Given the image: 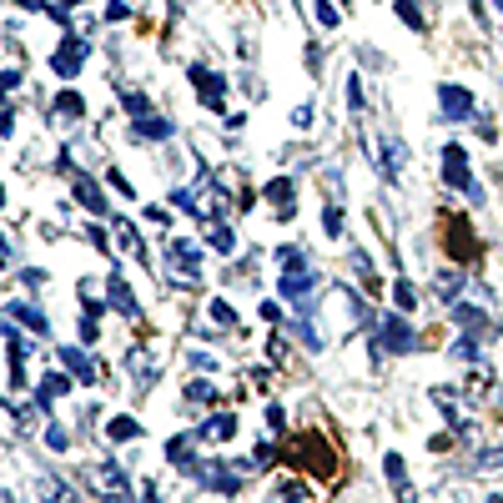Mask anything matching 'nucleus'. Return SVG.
I'll return each instance as SVG.
<instances>
[{
  "label": "nucleus",
  "instance_id": "nucleus-15",
  "mask_svg": "<svg viewBox=\"0 0 503 503\" xmlns=\"http://www.w3.org/2000/svg\"><path fill=\"white\" fill-rule=\"evenodd\" d=\"M162 257H166V262H172L181 277H201V247H197V242H187V237H172V242H166V247H162Z\"/></svg>",
  "mask_w": 503,
  "mask_h": 503
},
{
  "label": "nucleus",
  "instance_id": "nucleus-28",
  "mask_svg": "<svg viewBox=\"0 0 503 503\" xmlns=\"http://www.w3.org/2000/svg\"><path fill=\"white\" fill-rule=\"evenodd\" d=\"M111 232H116V242H121V252H126V257H137V262H146V247H141L137 226L126 222V216H111Z\"/></svg>",
  "mask_w": 503,
  "mask_h": 503
},
{
  "label": "nucleus",
  "instance_id": "nucleus-52",
  "mask_svg": "<svg viewBox=\"0 0 503 503\" xmlns=\"http://www.w3.org/2000/svg\"><path fill=\"white\" fill-rule=\"evenodd\" d=\"M473 126H478V137H483V141H499V126H493L489 116H483V121H478V116H473Z\"/></svg>",
  "mask_w": 503,
  "mask_h": 503
},
{
  "label": "nucleus",
  "instance_id": "nucleus-3",
  "mask_svg": "<svg viewBox=\"0 0 503 503\" xmlns=\"http://www.w3.org/2000/svg\"><path fill=\"white\" fill-rule=\"evenodd\" d=\"M81 483H86L101 503H126V499H131V478H126V468L116 463V458H101V463H91L86 473H81Z\"/></svg>",
  "mask_w": 503,
  "mask_h": 503
},
{
  "label": "nucleus",
  "instance_id": "nucleus-62",
  "mask_svg": "<svg viewBox=\"0 0 503 503\" xmlns=\"http://www.w3.org/2000/svg\"><path fill=\"white\" fill-rule=\"evenodd\" d=\"M499 15H503V0H499Z\"/></svg>",
  "mask_w": 503,
  "mask_h": 503
},
{
  "label": "nucleus",
  "instance_id": "nucleus-16",
  "mask_svg": "<svg viewBox=\"0 0 503 503\" xmlns=\"http://www.w3.org/2000/svg\"><path fill=\"white\" fill-rule=\"evenodd\" d=\"M433 408L453 423V433H473V418L463 413V398H458L453 388H433Z\"/></svg>",
  "mask_w": 503,
  "mask_h": 503
},
{
  "label": "nucleus",
  "instance_id": "nucleus-20",
  "mask_svg": "<svg viewBox=\"0 0 503 503\" xmlns=\"http://www.w3.org/2000/svg\"><path fill=\"white\" fill-rule=\"evenodd\" d=\"M66 393H71V377H66V373H46V377H40L36 402H31V408H36V413L46 418V413H50V402H56V398H66Z\"/></svg>",
  "mask_w": 503,
  "mask_h": 503
},
{
  "label": "nucleus",
  "instance_id": "nucleus-45",
  "mask_svg": "<svg viewBox=\"0 0 503 503\" xmlns=\"http://www.w3.org/2000/svg\"><path fill=\"white\" fill-rule=\"evenodd\" d=\"M473 468H503V448H478L473 453Z\"/></svg>",
  "mask_w": 503,
  "mask_h": 503
},
{
  "label": "nucleus",
  "instance_id": "nucleus-4",
  "mask_svg": "<svg viewBox=\"0 0 503 503\" xmlns=\"http://www.w3.org/2000/svg\"><path fill=\"white\" fill-rule=\"evenodd\" d=\"M247 468H257V463H237V458H232V463H212V458H197V463H191V478H197L201 489L232 499V493H242V473H247Z\"/></svg>",
  "mask_w": 503,
  "mask_h": 503
},
{
  "label": "nucleus",
  "instance_id": "nucleus-34",
  "mask_svg": "<svg viewBox=\"0 0 503 503\" xmlns=\"http://www.w3.org/2000/svg\"><path fill=\"white\" fill-rule=\"evenodd\" d=\"M207 242H212V252H222V257H232V252H237V237H232V226H226V222H212Z\"/></svg>",
  "mask_w": 503,
  "mask_h": 503
},
{
  "label": "nucleus",
  "instance_id": "nucleus-14",
  "mask_svg": "<svg viewBox=\"0 0 503 503\" xmlns=\"http://www.w3.org/2000/svg\"><path fill=\"white\" fill-rule=\"evenodd\" d=\"M443 232H448V252L458 257V262H473V257H483V247H478L468 216H448V222H443Z\"/></svg>",
  "mask_w": 503,
  "mask_h": 503
},
{
  "label": "nucleus",
  "instance_id": "nucleus-21",
  "mask_svg": "<svg viewBox=\"0 0 503 503\" xmlns=\"http://www.w3.org/2000/svg\"><path fill=\"white\" fill-rule=\"evenodd\" d=\"M5 352H11V398L25 388V342L15 332V322H5Z\"/></svg>",
  "mask_w": 503,
  "mask_h": 503
},
{
  "label": "nucleus",
  "instance_id": "nucleus-43",
  "mask_svg": "<svg viewBox=\"0 0 503 503\" xmlns=\"http://www.w3.org/2000/svg\"><path fill=\"white\" fill-rule=\"evenodd\" d=\"M46 448H50V453H66V448H71V433H66L61 423H50V428H46Z\"/></svg>",
  "mask_w": 503,
  "mask_h": 503
},
{
  "label": "nucleus",
  "instance_id": "nucleus-40",
  "mask_svg": "<svg viewBox=\"0 0 503 503\" xmlns=\"http://www.w3.org/2000/svg\"><path fill=\"white\" fill-rule=\"evenodd\" d=\"M367 96H363V75H348V111L352 116H363Z\"/></svg>",
  "mask_w": 503,
  "mask_h": 503
},
{
  "label": "nucleus",
  "instance_id": "nucleus-24",
  "mask_svg": "<svg viewBox=\"0 0 503 503\" xmlns=\"http://www.w3.org/2000/svg\"><path fill=\"white\" fill-rule=\"evenodd\" d=\"M383 176H388V181H402V172H408V146H402L398 137H383Z\"/></svg>",
  "mask_w": 503,
  "mask_h": 503
},
{
  "label": "nucleus",
  "instance_id": "nucleus-41",
  "mask_svg": "<svg viewBox=\"0 0 503 503\" xmlns=\"http://www.w3.org/2000/svg\"><path fill=\"white\" fill-rule=\"evenodd\" d=\"M322 226H327V237H342V201H327L322 207Z\"/></svg>",
  "mask_w": 503,
  "mask_h": 503
},
{
  "label": "nucleus",
  "instance_id": "nucleus-53",
  "mask_svg": "<svg viewBox=\"0 0 503 503\" xmlns=\"http://www.w3.org/2000/svg\"><path fill=\"white\" fill-rule=\"evenodd\" d=\"M292 126H297V131H307V126H313V106H297V111H292Z\"/></svg>",
  "mask_w": 503,
  "mask_h": 503
},
{
  "label": "nucleus",
  "instance_id": "nucleus-49",
  "mask_svg": "<svg viewBox=\"0 0 503 503\" xmlns=\"http://www.w3.org/2000/svg\"><path fill=\"white\" fill-rule=\"evenodd\" d=\"M267 428H272V433L287 428V408H282V402H267Z\"/></svg>",
  "mask_w": 503,
  "mask_h": 503
},
{
  "label": "nucleus",
  "instance_id": "nucleus-6",
  "mask_svg": "<svg viewBox=\"0 0 503 503\" xmlns=\"http://www.w3.org/2000/svg\"><path fill=\"white\" fill-rule=\"evenodd\" d=\"M438 176H443V187L463 191V197H483V191H478V181H473V172H468V151L458 146V141H448V146H443Z\"/></svg>",
  "mask_w": 503,
  "mask_h": 503
},
{
  "label": "nucleus",
  "instance_id": "nucleus-56",
  "mask_svg": "<svg viewBox=\"0 0 503 503\" xmlns=\"http://www.w3.org/2000/svg\"><path fill=\"white\" fill-rule=\"evenodd\" d=\"M111 187H116V191H121V197H126V201L137 197V191H131V181H126V176H121V172H111Z\"/></svg>",
  "mask_w": 503,
  "mask_h": 503
},
{
  "label": "nucleus",
  "instance_id": "nucleus-25",
  "mask_svg": "<svg viewBox=\"0 0 503 503\" xmlns=\"http://www.w3.org/2000/svg\"><path fill=\"white\" fill-rule=\"evenodd\" d=\"M50 116H56V126H71L86 116V101H81V91H61V96L50 101Z\"/></svg>",
  "mask_w": 503,
  "mask_h": 503
},
{
  "label": "nucleus",
  "instance_id": "nucleus-1",
  "mask_svg": "<svg viewBox=\"0 0 503 503\" xmlns=\"http://www.w3.org/2000/svg\"><path fill=\"white\" fill-rule=\"evenodd\" d=\"M282 458H287L292 468H302V473H313L317 483H327V478L338 473V453H332L327 433H317V428L297 433V438H292L287 448H282Z\"/></svg>",
  "mask_w": 503,
  "mask_h": 503
},
{
  "label": "nucleus",
  "instance_id": "nucleus-51",
  "mask_svg": "<svg viewBox=\"0 0 503 503\" xmlns=\"http://www.w3.org/2000/svg\"><path fill=\"white\" fill-rule=\"evenodd\" d=\"M86 242H91L96 252H111V242H106V232H101V226H86Z\"/></svg>",
  "mask_w": 503,
  "mask_h": 503
},
{
  "label": "nucleus",
  "instance_id": "nucleus-10",
  "mask_svg": "<svg viewBox=\"0 0 503 503\" xmlns=\"http://www.w3.org/2000/svg\"><path fill=\"white\" fill-rule=\"evenodd\" d=\"M31 489H36V503H81V493H75L71 478L50 473V468H36V478H31Z\"/></svg>",
  "mask_w": 503,
  "mask_h": 503
},
{
  "label": "nucleus",
  "instance_id": "nucleus-54",
  "mask_svg": "<svg viewBox=\"0 0 503 503\" xmlns=\"http://www.w3.org/2000/svg\"><path fill=\"white\" fill-rule=\"evenodd\" d=\"M428 448H433V453H448L453 448V433H433V438H428Z\"/></svg>",
  "mask_w": 503,
  "mask_h": 503
},
{
  "label": "nucleus",
  "instance_id": "nucleus-32",
  "mask_svg": "<svg viewBox=\"0 0 503 503\" xmlns=\"http://www.w3.org/2000/svg\"><path fill=\"white\" fill-rule=\"evenodd\" d=\"M287 327H292V332H297V338H302V348H307V352H322V332H317V327H313V317H307V313H297Z\"/></svg>",
  "mask_w": 503,
  "mask_h": 503
},
{
  "label": "nucleus",
  "instance_id": "nucleus-22",
  "mask_svg": "<svg viewBox=\"0 0 503 503\" xmlns=\"http://www.w3.org/2000/svg\"><path fill=\"white\" fill-rule=\"evenodd\" d=\"M383 473H388V483H393V499H398V503H418V489L408 483V468H402L398 453H388V458H383Z\"/></svg>",
  "mask_w": 503,
  "mask_h": 503
},
{
  "label": "nucleus",
  "instance_id": "nucleus-37",
  "mask_svg": "<svg viewBox=\"0 0 503 503\" xmlns=\"http://www.w3.org/2000/svg\"><path fill=\"white\" fill-rule=\"evenodd\" d=\"M21 11H40V15H50V21H71V11H61V0H15Z\"/></svg>",
  "mask_w": 503,
  "mask_h": 503
},
{
  "label": "nucleus",
  "instance_id": "nucleus-38",
  "mask_svg": "<svg viewBox=\"0 0 503 503\" xmlns=\"http://www.w3.org/2000/svg\"><path fill=\"white\" fill-rule=\"evenodd\" d=\"M207 317H212V327H216V332H232V327H237V313H232V307H226L222 297H216L212 307H207Z\"/></svg>",
  "mask_w": 503,
  "mask_h": 503
},
{
  "label": "nucleus",
  "instance_id": "nucleus-27",
  "mask_svg": "<svg viewBox=\"0 0 503 503\" xmlns=\"http://www.w3.org/2000/svg\"><path fill=\"white\" fill-rule=\"evenodd\" d=\"M126 373H131V377H137V388H151V383H156V377H162V367H156V363H151V357H146V352H126Z\"/></svg>",
  "mask_w": 503,
  "mask_h": 503
},
{
  "label": "nucleus",
  "instance_id": "nucleus-31",
  "mask_svg": "<svg viewBox=\"0 0 503 503\" xmlns=\"http://www.w3.org/2000/svg\"><path fill=\"white\" fill-rule=\"evenodd\" d=\"M106 438H111V443H137L141 423H137V418H126V413H116L111 423H106Z\"/></svg>",
  "mask_w": 503,
  "mask_h": 503
},
{
  "label": "nucleus",
  "instance_id": "nucleus-11",
  "mask_svg": "<svg viewBox=\"0 0 503 503\" xmlns=\"http://www.w3.org/2000/svg\"><path fill=\"white\" fill-rule=\"evenodd\" d=\"M106 307H111V313H121L126 322H137V327H141V302H137V292H131V282L121 277V267L106 277Z\"/></svg>",
  "mask_w": 503,
  "mask_h": 503
},
{
  "label": "nucleus",
  "instance_id": "nucleus-23",
  "mask_svg": "<svg viewBox=\"0 0 503 503\" xmlns=\"http://www.w3.org/2000/svg\"><path fill=\"white\" fill-rule=\"evenodd\" d=\"M5 317H11V322H25L36 338H50V317L40 313V307H31V302H5Z\"/></svg>",
  "mask_w": 503,
  "mask_h": 503
},
{
  "label": "nucleus",
  "instance_id": "nucleus-19",
  "mask_svg": "<svg viewBox=\"0 0 503 503\" xmlns=\"http://www.w3.org/2000/svg\"><path fill=\"white\" fill-rule=\"evenodd\" d=\"M131 137H137V141H172L176 121H172V116H162V111H151V116H141V121L131 126Z\"/></svg>",
  "mask_w": 503,
  "mask_h": 503
},
{
  "label": "nucleus",
  "instance_id": "nucleus-47",
  "mask_svg": "<svg viewBox=\"0 0 503 503\" xmlns=\"http://www.w3.org/2000/svg\"><path fill=\"white\" fill-rule=\"evenodd\" d=\"M453 357H458V363H478V338H463V342H453Z\"/></svg>",
  "mask_w": 503,
  "mask_h": 503
},
{
  "label": "nucleus",
  "instance_id": "nucleus-42",
  "mask_svg": "<svg viewBox=\"0 0 503 503\" xmlns=\"http://www.w3.org/2000/svg\"><path fill=\"white\" fill-rule=\"evenodd\" d=\"M393 302H398L402 313H413V307H418V292H413V287H408V282L398 277V282H393Z\"/></svg>",
  "mask_w": 503,
  "mask_h": 503
},
{
  "label": "nucleus",
  "instance_id": "nucleus-46",
  "mask_svg": "<svg viewBox=\"0 0 503 503\" xmlns=\"http://www.w3.org/2000/svg\"><path fill=\"white\" fill-rule=\"evenodd\" d=\"M187 363L197 367V373H212V367H216V357H212L207 348H191V352H187Z\"/></svg>",
  "mask_w": 503,
  "mask_h": 503
},
{
  "label": "nucleus",
  "instance_id": "nucleus-12",
  "mask_svg": "<svg viewBox=\"0 0 503 503\" xmlns=\"http://www.w3.org/2000/svg\"><path fill=\"white\" fill-rule=\"evenodd\" d=\"M453 327L463 332V338H499V322H493L483 307H468V302H453Z\"/></svg>",
  "mask_w": 503,
  "mask_h": 503
},
{
  "label": "nucleus",
  "instance_id": "nucleus-35",
  "mask_svg": "<svg viewBox=\"0 0 503 503\" xmlns=\"http://www.w3.org/2000/svg\"><path fill=\"white\" fill-rule=\"evenodd\" d=\"M393 11H398L402 25H413V31H428V15L418 11V0H393Z\"/></svg>",
  "mask_w": 503,
  "mask_h": 503
},
{
  "label": "nucleus",
  "instance_id": "nucleus-60",
  "mask_svg": "<svg viewBox=\"0 0 503 503\" xmlns=\"http://www.w3.org/2000/svg\"><path fill=\"white\" fill-rule=\"evenodd\" d=\"M489 503H503V499H499V493H493V499H489Z\"/></svg>",
  "mask_w": 503,
  "mask_h": 503
},
{
  "label": "nucleus",
  "instance_id": "nucleus-36",
  "mask_svg": "<svg viewBox=\"0 0 503 503\" xmlns=\"http://www.w3.org/2000/svg\"><path fill=\"white\" fill-rule=\"evenodd\" d=\"M313 21L322 25V31H338V25H342V11L332 5V0H313Z\"/></svg>",
  "mask_w": 503,
  "mask_h": 503
},
{
  "label": "nucleus",
  "instance_id": "nucleus-33",
  "mask_svg": "<svg viewBox=\"0 0 503 503\" xmlns=\"http://www.w3.org/2000/svg\"><path fill=\"white\" fill-rule=\"evenodd\" d=\"M116 96H121V106H126L131 116H137V121H141V116H151V111H156L146 91H121V86H116Z\"/></svg>",
  "mask_w": 503,
  "mask_h": 503
},
{
  "label": "nucleus",
  "instance_id": "nucleus-26",
  "mask_svg": "<svg viewBox=\"0 0 503 503\" xmlns=\"http://www.w3.org/2000/svg\"><path fill=\"white\" fill-rule=\"evenodd\" d=\"M197 438H201V443H226V438H237V413H216V418H207Z\"/></svg>",
  "mask_w": 503,
  "mask_h": 503
},
{
  "label": "nucleus",
  "instance_id": "nucleus-58",
  "mask_svg": "<svg viewBox=\"0 0 503 503\" xmlns=\"http://www.w3.org/2000/svg\"><path fill=\"white\" fill-rule=\"evenodd\" d=\"M141 503H162V489H156V483H146V489H141Z\"/></svg>",
  "mask_w": 503,
  "mask_h": 503
},
{
  "label": "nucleus",
  "instance_id": "nucleus-17",
  "mask_svg": "<svg viewBox=\"0 0 503 503\" xmlns=\"http://www.w3.org/2000/svg\"><path fill=\"white\" fill-rule=\"evenodd\" d=\"M262 197L277 207V216H282V222H292V216H297V201H292V197H297V181H292V176H272Z\"/></svg>",
  "mask_w": 503,
  "mask_h": 503
},
{
  "label": "nucleus",
  "instance_id": "nucleus-50",
  "mask_svg": "<svg viewBox=\"0 0 503 503\" xmlns=\"http://www.w3.org/2000/svg\"><path fill=\"white\" fill-rule=\"evenodd\" d=\"M21 287L40 292V287H46V272H36V267H25V272H21Z\"/></svg>",
  "mask_w": 503,
  "mask_h": 503
},
{
  "label": "nucleus",
  "instance_id": "nucleus-18",
  "mask_svg": "<svg viewBox=\"0 0 503 503\" xmlns=\"http://www.w3.org/2000/svg\"><path fill=\"white\" fill-rule=\"evenodd\" d=\"M56 357H61V363H66V373H71L75 383H96V377H101L96 357H91V352H81V348H61V352H56Z\"/></svg>",
  "mask_w": 503,
  "mask_h": 503
},
{
  "label": "nucleus",
  "instance_id": "nucleus-13",
  "mask_svg": "<svg viewBox=\"0 0 503 503\" xmlns=\"http://www.w3.org/2000/svg\"><path fill=\"white\" fill-rule=\"evenodd\" d=\"M191 91H197V101L207 106V111H226V81L216 71H207V66H191Z\"/></svg>",
  "mask_w": 503,
  "mask_h": 503
},
{
  "label": "nucleus",
  "instance_id": "nucleus-39",
  "mask_svg": "<svg viewBox=\"0 0 503 503\" xmlns=\"http://www.w3.org/2000/svg\"><path fill=\"white\" fill-rule=\"evenodd\" d=\"M207 402H216L212 383H187V408H207Z\"/></svg>",
  "mask_w": 503,
  "mask_h": 503
},
{
  "label": "nucleus",
  "instance_id": "nucleus-5",
  "mask_svg": "<svg viewBox=\"0 0 503 503\" xmlns=\"http://www.w3.org/2000/svg\"><path fill=\"white\" fill-rule=\"evenodd\" d=\"M418 348V327L402 317H377L373 327V363H383L388 352H413Z\"/></svg>",
  "mask_w": 503,
  "mask_h": 503
},
{
  "label": "nucleus",
  "instance_id": "nucleus-48",
  "mask_svg": "<svg viewBox=\"0 0 503 503\" xmlns=\"http://www.w3.org/2000/svg\"><path fill=\"white\" fill-rule=\"evenodd\" d=\"M96 338H101V317H96V313H86V317H81V342L91 348Z\"/></svg>",
  "mask_w": 503,
  "mask_h": 503
},
{
  "label": "nucleus",
  "instance_id": "nucleus-8",
  "mask_svg": "<svg viewBox=\"0 0 503 503\" xmlns=\"http://www.w3.org/2000/svg\"><path fill=\"white\" fill-rule=\"evenodd\" d=\"M86 56H91V40H81V36H71V31H66L61 46H56V56H50V71L61 75V81H75V75H81V66H86Z\"/></svg>",
  "mask_w": 503,
  "mask_h": 503
},
{
  "label": "nucleus",
  "instance_id": "nucleus-29",
  "mask_svg": "<svg viewBox=\"0 0 503 503\" xmlns=\"http://www.w3.org/2000/svg\"><path fill=\"white\" fill-rule=\"evenodd\" d=\"M197 443L201 438H191V433H176V438L166 443V458H172L176 468H187V473H191V463H197Z\"/></svg>",
  "mask_w": 503,
  "mask_h": 503
},
{
  "label": "nucleus",
  "instance_id": "nucleus-44",
  "mask_svg": "<svg viewBox=\"0 0 503 503\" xmlns=\"http://www.w3.org/2000/svg\"><path fill=\"white\" fill-rule=\"evenodd\" d=\"M352 267L363 272V287H377V272H373V257H367V252H352Z\"/></svg>",
  "mask_w": 503,
  "mask_h": 503
},
{
  "label": "nucleus",
  "instance_id": "nucleus-59",
  "mask_svg": "<svg viewBox=\"0 0 503 503\" xmlns=\"http://www.w3.org/2000/svg\"><path fill=\"white\" fill-rule=\"evenodd\" d=\"M81 5H86V0H61V11H81Z\"/></svg>",
  "mask_w": 503,
  "mask_h": 503
},
{
  "label": "nucleus",
  "instance_id": "nucleus-30",
  "mask_svg": "<svg viewBox=\"0 0 503 503\" xmlns=\"http://www.w3.org/2000/svg\"><path fill=\"white\" fill-rule=\"evenodd\" d=\"M433 292H438V302H448V307H453V302L463 297V272H453V267H443V272L433 277Z\"/></svg>",
  "mask_w": 503,
  "mask_h": 503
},
{
  "label": "nucleus",
  "instance_id": "nucleus-7",
  "mask_svg": "<svg viewBox=\"0 0 503 503\" xmlns=\"http://www.w3.org/2000/svg\"><path fill=\"white\" fill-rule=\"evenodd\" d=\"M56 166H61V172L71 176V191H75V201H81V207H86L91 216H111V201H106V191H101L96 181H91V176H86V172H75L66 151H61V162H56Z\"/></svg>",
  "mask_w": 503,
  "mask_h": 503
},
{
  "label": "nucleus",
  "instance_id": "nucleus-9",
  "mask_svg": "<svg viewBox=\"0 0 503 503\" xmlns=\"http://www.w3.org/2000/svg\"><path fill=\"white\" fill-rule=\"evenodd\" d=\"M438 111H443V121H473L478 116V101H473V91L468 86H458V81H443L438 86Z\"/></svg>",
  "mask_w": 503,
  "mask_h": 503
},
{
  "label": "nucleus",
  "instance_id": "nucleus-57",
  "mask_svg": "<svg viewBox=\"0 0 503 503\" xmlns=\"http://www.w3.org/2000/svg\"><path fill=\"white\" fill-rule=\"evenodd\" d=\"M146 216H151L156 226H172V212H166V207H146Z\"/></svg>",
  "mask_w": 503,
  "mask_h": 503
},
{
  "label": "nucleus",
  "instance_id": "nucleus-61",
  "mask_svg": "<svg viewBox=\"0 0 503 503\" xmlns=\"http://www.w3.org/2000/svg\"><path fill=\"white\" fill-rule=\"evenodd\" d=\"M287 503H307V499H287Z\"/></svg>",
  "mask_w": 503,
  "mask_h": 503
},
{
  "label": "nucleus",
  "instance_id": "nucleus-2",
  "mask_svg": "<svg viewBox=\"0 0 503 503\" xmlns=\"http://www.w3.org/2000/svg\"><path fill=\"white\" fill-rule=\"evenodd\" d=\"M277 267H282V302H292V307H307V297L317 292V272H313V257L302 247H277Z\"/></svg>",
  "mask_w": 503,
  "mask_h": 503
},
{
  "label": "nucleus",
  "instance_id": "nucleus-55",
  "mask_svg": "<svg viewBox=\"0 0 503 503\" xmlns=\"http://www.w3.org/2000/svg\"><path fill=\"white\" fill-rule=\"evenodd\" d=\"M267 352H272V357H287V338H282V332H272V342H267Z\"/></svg>",
  "mask_w": 503,
  "mask_h": 503
}]
</instances>
